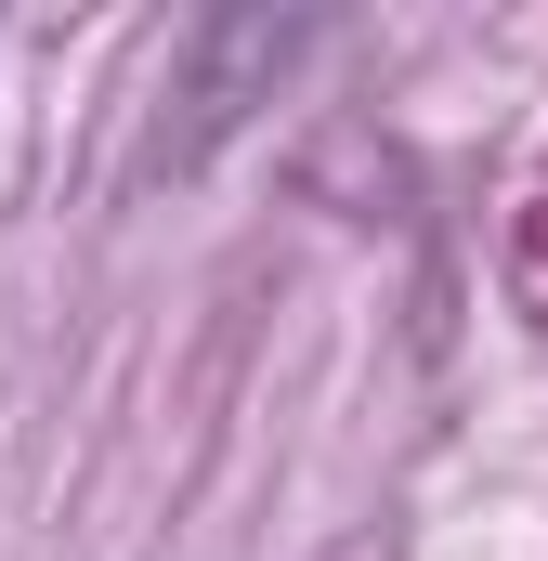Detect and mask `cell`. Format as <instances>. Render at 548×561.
I'll return each mask as SVG.
<instances>
[{
	"instance_id": "obj_1",
	"label": "cell",
	"mask_w": 548,
	"mask_h": 561,
	"mask_svg": "<svg viewBox=\"0 0 548 561\" xmlns=\"http://www.w3.org/2000/svg\"><path fill=\"white\" fill-rule=\"evenodd\" d=\"M300 39H313V13H209V26L183 39V53H196V79H183V105H196V118H183V144H170V170H196L209 131H236L274 79H287V53H300Z\"/></svg>"
}]
</instances>
